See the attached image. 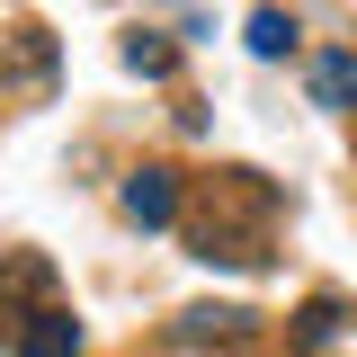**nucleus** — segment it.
<instances>
[{
  "mask_svg": "<svg viewBox=\"0 0 357 357\" xmlns=\"http://www.w3.org/2000/svg\"><path fill=\"white\" fill-rule=\"evenodd\" d=\"M116 206H126V223H143V232H161V223H178V170H161V161H143V170L116 188Z\"/></svg>",
  "mask_w": 357,
  "mask_h": 357,
  "instance_id": "nucleus-2",
  "label": "nucleus"
},
{
  "mask_svg": "<svg viewBox=\"0 0 357 357\" xmlns=\"http://www.w3.org/2000/svg\"><path fill=\"white\" fill-rule=\"evenodd\" d=\"M45 286H54V268H45L36 250H18V259L0 268V295H45Z\"/></svg>",
  "mask_w": 357,
  "mask_h": 357,
  "instance_id": "nucleus-9",
  "label": "nucleus"
},
{
  "mask_svg": "<svg viewBox=\"0 0 357 357\" xmlns=\"http://www.w3.org/2000/svg\"><path fill=\"white\" fill-rule=\"evenodd\" d=\"M250 54H259V63H277V54H295V18H286V9H250Z\"/></svg>",
  "mask_w": 357,
  "mask_h": 357,
  "instance_id": "nucleus-7",
  "label": "nucleus"
},
{
  "mask_svg": "<svg viewBox=\"0 0 357 357\" xmlns=\"http://www.w3.org/2000/svg\"><path fill=\"white\" fill-rule=\"evenodd\" d=\"M331 331H340V304H331V295H321V304H304V312H295V340H304V349H321Z\"/></svg>",
  "mask_w": 357,
  "mask_h": 357,
  "instance_id": "nucleus-10",
  "label": "nucleus"
},
{
  "mask_svg": "<svg viewBox=\"0 0 357 357\" xmlns=\"http://www.w3.org/2000/svg\"><path fill=\"white\" fill-rule=\"evenodd\" d=\"M312 107H357V54H312Z\"/></svg>",
  "mask_w": 357,
  "mask_h": 357,
  "instance_id": "nucleus-6",
  "label": "nucleus"
},
{
  "mask_svg": "<svg viewBox=\"0 0 357 357\" xmlns=\"http://www.w3.org/2000/svg\"><path fill=\"white\" fill-rule=\"evenodd\" d=\"M268 223H277V188L259 170H215L197 188L188 241H197V259H215V268H259L268 259Z\"/></svg>",
  "mask_w": 357,
  "mask_h": 357,
  "instance_id": "nucleus-1",
  "label": "nucleus"
},
{
  "mask_svg": "<svg viewBox=\"0 0 357 357\" xmlns=\"http://www.w3.org/2000/svg\"><path fill=\"white\" fill-rule=\"evenodd\" d=\"M126 63H134V72H143V81H170L178 45H170V36H152V27H134V36H126Z\"/></svg>",
  "mask_w": 357,
  "mask_h": 357,
  "instance_id": "nucleus-8",
  "label": "nucleus"
},
{
  "mask_svg": "<svg viewBox=\"0 0 357 357\" xmlns=\"http://www.w3.org/2000/svg\"><path fill=\"white\" fill-rule=\"evenodd\" d=\"M0 81L18 89V98H45V89H54V36H45V27L0 36Z\"/></svg>",
  "mask_w": 357,
  "mask_h": 357,
  "instance_id": "nucleus-3",
  "label": "nucleus"
},
{
  "mask_svg": "<svg viewBox=\"0 0 357 357\" xmlns=\"http://www.w3.org/2000/svg\"><path fill=\"white\" fill-rule=\"evenodd\" d=\"M18 357H81V321H72L63 304L27 312V321H18Z\"/></svg>",
  "mask_w": 357,
  "mask_h": 357,
  "instance_id": "nucleus-5",
  "label": "nucleus"
},
{
  "mask_svg": "<svg viewBox=\"0 0 357 357\" xmlns=\"http://www.w3.org/2000/svg\"><path fill=\"white\" fill-rule=\"evenodd\" d=\"M178 340L188 349H250V312L241 304H188L178 312Z\"/></svg>",
  "mask_w": 357,
  "mask_h": 357,
  "instance_id": "nucleus-4",
  "label": "nucleus"
}]
</instances>
